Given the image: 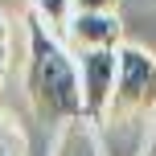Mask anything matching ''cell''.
I'll return each instance as SVG.
<instances>
[{
  "label": "cell",
  "mask_w": 156,
  "mask_h": 156,
  "mask_svg": "<svg viewBox=\"0 0 156 156\" xmlns=\"http://www.w3.org/2000/svg\"><path fill=\"white\" fill-rule=\"evenodd\" d=\"M144 156H156V140H152V144H148V152H144Z\"/></svg>",
  "instance_id": "30bf717a"
},
{
  "label": "cell",
  "mask_w": 156,
  "mask_h": 156,
  "mask_svg": "<svg viewBox=\"0 0 156 156\" xmlns=\"http://www.w3.org/2000/svg\"><path fill=\"white\" fill-rule=\"evenodd\" d=\"M8 41V29H4V16H0V45Z\"/></svg>",
  "instance_id": "9c48e42d"
},
{
  "label": "cell",
  "mask_w": 156,
  "mask_h": 156,
  "mask_svg": "<svg viewBox=\"0 0 156 156\" xmlns=\"http://www.w3.org/2000/svg\"><path fill=\"white\" fill-rule=\"evenodd\" d=\"M25 152V140H21V132H16L12 123H8L4 115H0V156H21Z\"/></svg>",
  "instance_id": "8992f818"
},
{
  "label": "cell",
  "mask_w": 156,
  "mask_h": 156,
  "mask_svg": "<svg viewBox=\"0 0 156 156\" xmlns=\"http://www.w3.org/2000/svg\"><path fill=\"white\" fill-rule=\"evenodd\" d=\"M25 94L41 123L82 119V74L78 58L54 37V29L29 16V62H25Z\"/></svg>",
  "instance_id": "6da1fadb"
},
{
  "label": "cell",
  "mask_w": 156,
  "mask_h": 156,
  "mask_svg": "<svg viewBox=\"0 0 156 156\" xmlns=\"http://www.w3.org/2000/svg\"><path fill=\"white\" fill-rule=\"evenodd\" d=\"M66 37H70V45L78 49V54H90V49H119L123 45V25H119V12H74Z\"/></svg>",
  "instance_id": "277c9868"
},
{
  "label": "cell",
  "mask_w": 156,
  "mask_h": 156,
  "mask_svg": "<svg viewBox=\"0 0 156 156\" xmlns=\"http://www.w3.org/2000/svg\"><path fill=\"white\" fill-rule=\"evenodd\" d=\"M78 74H82V119L103 123L115 94V74H119V49H90L78 54Z\"/></svg>",
  "instance_id": "3957f363"
},
{
  "label": "cell",
  "mask_w": 156,
  "mask_h": 156,
  "mask_svg": "<svg viewBox=\"0 0 156 156\" xmlns=\"http://www.w3.org/2000/svg\"><path fill=\"white\" fill-rule=\"evenodd\" d=\"M74 12H115V0H74Z\"/></svg>",
  "instance_id": "52a82bcc"
},
{
  "label": "cell",
  "mask_w": 156,
  "mask_h": 156,
  "mask_svg": "<svg viewBox=\"0 0 156 156\" xmlns=\"http://www.w3.org/2000/svg\"><path fill=\"white\" fill-rule=\"evenodd\" d=\"M33 16H37L45 29L66 33L74 21V0H33Z\"/></svg>",
  "instance_id": "5b68a950"
},
{
  "label": "cell",
  "mask_w": 156,
  "mask_h": 156,
  "mask_svg": "<svg viewBox=\"0 0 156 156\" xmlns=\"http://www.w3.org/2000/svg\"><path fill=\"white\" fill-rule=\"evenodd\" d=\"M4 66H8V45H0V82H4Z\"/></svg>",
  "instance_id": "ba28073f"
},
{
  "label": "cell",
  "mask_w": 156,
  "mask_h": 156,
  "mask_svg": "<svg viewBox=\"0 0 156 156\" xmlns=\"http://www.w3.org/2000/svg\"><path fill=\"white\" fill-rule=\"evenodd\" d=\"M156 111V58L140 45H119V74L115 94L103 123H136Z\"/></svg>",
  "instance_id": "7a4b0ae2"
}]
</instances>
